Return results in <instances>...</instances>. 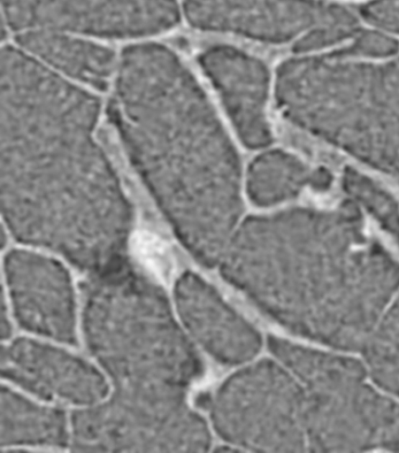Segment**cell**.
I'll return each instance as SVG.
<instances>
[{"instance_id":"1","label":"cell","mask_w":399,"mask_h":453,"mask_svg":"<svg viewBox=\"0 0 399 453\" xmlns=\"http://www.w3.org/2000/svg\"><path fill=\"white\" fill-rule=\"evenodd\" d=\"M98 106L95 96L58 78L33 80L2 97V196L26 187L2 197L5 215L26 202L7 220L45 188L38 217L52 188L34 240L45 216L42 240L45 230L50 238L72 240L81 230L90 240L106 238L127 222L126 201L90 136Z\"/></svg>"},{"instance_id":"2","label":"cell","mask_w":399,"mask_h":453,"mask_svg":"<svg viewBox=\"0 0 399 453\" xmlns=\"http://www.w3.org/2000/svg\"><path fill=\"white\" fill-rule=\"evenodd\" d=\"M281 256L276 319L344 349L363 347L399 288V262L358 210L303 211Z\"/></svg>"},{"instance_id":"3","label":"cell","mask_w":399,"mask_h":453,"mask_svg":"<svg viewBox=\"0 0 399 453\" xmlns=\"http://www.w3.org/2000/svg\"><path fill=\"white\" fill-rule=\"evenodd\" d=\"M285 91L304 125L399 181V58L364 63L334 50L292 59Z\"/></svg>"},{"instance_id":"4","label":"cell","mask_w":399,"mask_h":453,"mask_svg":"<svg viewBox=\"0 0 399 453\" xmlns=\"http://www.w3.org/2000/svg\"><path fill=\"white\" fill-rule=\"evenodd\" d=\"M303 389L307 451H399V403L373 389L362 365L272 337Z\"/></svg>"},{"instance_id":"5","label":"cell","mask_w":399,"mask_h":453,"mask_svg":"<svg viewBox=\"0 0 399 453\" xmlns=\"http://www.w3.org/2000/svg\"><path fill=\"white\" fill-rule=\"evenodd\" d=\"M211 418L227 442L255 451H307L303 389L284 365L264 359L228 378Z\"/></svg>"},{"instance_id":"6","label":"cell","mask_w":399,"mask_h":453,"mask_svg":"<svg viewBox=\"0 0 399 453\" xmlns=\"http://www.w3.org/2000/svg\"><path fill=\"white\" fill-rule=\"evenodd\" d=\"M15 30L70 31L103 37L149 35L174 27V0H2Z\"/></svg>"},{"instance_id":"7","label":"cell","mask_w":399,"mask_h":453,"mask_svg":"<svg viewBox=\"0 0 399 453\" xmlns=\"http://www.w3.org/2000/svg\"><path fill=\"white\" fill-rule=\"evenodd\" d=\"M184 9L196 27L270 42L323 26H358L349 9L318 0H187Z\"/></svg>"},{"instance_id":"8","label":"cell","mask_w":399,"mask_h":453,"mask_svg":"<svg viewBox=\"0 0 399 453\" xmlns=\"http://www.w3.org/2000/svg\"><path fill=\"white\" fill-rule=\"evenodd\" d=\"M183 318L193 335L219 362L239 365L252 359L261 346L254 327L206 282L186 277L178 288Z\"/></svg>"},{"instance_id":"9","label":"cell","mask_w":399,"mask_h":453,"mask_svg":"<svg viewBox=\"0 0 399 453\" xmlns=\"http://www.w3.org/2000/svg\"><path fill=\"white\" fill-rule=\"evenodd\" d=\"M18 42L57 69L98 88L106 86L114 68L112 50L59 31L29 30Z\"/></svg>"},{"instance_id":"10","label":"cell","mask_w":399,"mask_h":453,"mask_svg":"<svg viewBox=\"0 0 399 453\" xmlns=\"http://www.w3.org/2000/svg\"><path fill=\"white\" fill-rule=\"evenodd\" d=\"M203 70L234 111H258L268 81L264 64L235 48L214 45L200 56Z\"/></svg>"},{"instance_id":"11","label":"cell","mask_w":399,"mask_h":453,"mask_svg":"<svg viewBox=\"0 0 399 453\" xmlns=\"http://www.w3.org/2000/svg\"><path fill=\"white\" fill-rule=\"evenodd\" d=\"M344 188L357 208L370 215L394 241L399 242V204L380 184L354 170L345 173Z\"/></svg>"},{"instance_id":"12","label":"cell","mask_w":399,"mask_h":453,"mask_svg":"<svg viewBox=\"0 0 399 453\" xmlns=\"http://www.w3.org/2000/svg\"><path fill=\"white\" fill-rule=\"evenodd\" d=\"M398 50L397 42L376 31L358 32L355 40L347 47L336 51L346 57H387Z\"/></svg>"},{"instance_id":"13","label":"cell","mask_w":399,"mask_h":453,"mask_svg":"<svg viewBox=\"0 0 399 453\" xmlns=\"http://www.w3.org/2000/svg\"><path fill=\"white\" fill-rule=\"evenodd\" d=\"M359 32L358 26L329 25L305 33L294 45L295 52H309L330 47L350 39Z\"/></svg>"},{"instance_id":"14","label":"cell","mask_w":399,"mask_h":453,"mask_svg":"<svg viewBox=\"0 0 399 453\" xmlns=\"http://www.w3.org/2000/svg\"><path fill=\"white\" fill-rule=\"evenodd\" d=\"M361 14L371 24L399 34V0H374L361 8Z\"/></svg>"}]
</instances>
